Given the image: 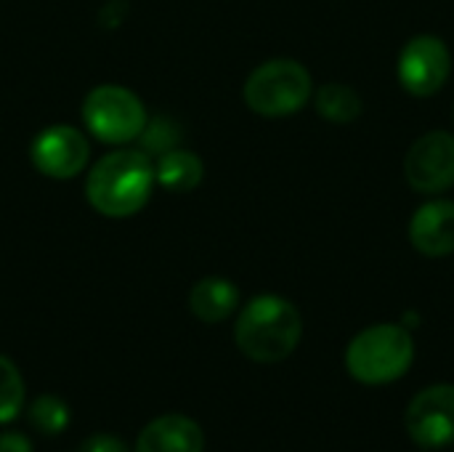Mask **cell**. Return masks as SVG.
I'll return each mask as SVG.
<instances>
[{
	"label": "cell",
	"instance_id": "cell-12",
	"mask_svg": "<svg viewBox=\"0 0 454 452\" xmlns=\"http://www.w3.org/2000/svg\"><path fill=\"white\" fill-rule=\"evenodd\" d=\"M239 306V288L226 277H202L189 293V309L200 322L229 320Z\"/></svg>",
	"mask_w": 454,
	"mask_h": 452
},
{
	"label": "cell",
	"instance_id": "cell-17",
	"mask_svg": "<svg viewBox=\"0 0 454 452\" xmlns=\"http://www.w3.org/2000/svg\"><path fill=\"white\" fill-rule=\"evenodd\" d=\"M138 139L144 141V152L146 155H165V152H170V149L178 147V131L165 117L149 120L146 128H144V133Z\"/></svg>",
	"mask_w": 454,
	"mask_h": 452
},
{
	"label": "cell",
	"instance_id": "cell-14",
	"mask_svg": "<svg viewBox=\"0 0 454 452\" xmlns=\"http://www.w3.org/2000/svg\"><path fill=\"white\" fill-rule=\"evenodd\" d=\"M314 104H317V112L327 123H335V125L354 123L364 109V101H362L359 91L346 85V83H325L317 91Z\"/></svg>",
	"mask_w": 454,
	"mask_h": 452
},
{
	"label": "cell",
	"instance_id": "cell-9",
	"mask_svg": "<svg viewBox=\"0 0 454 452\" xmlns=\"http://www.w3.org/2000/svg\"><path fill=\"white\" fill-rule=\"evenodd\" d=\"M29 157L35 170L48 178H74L88 165L90 147L82 131L72 125H51L35 136Z\"/></svg>",
	"mask_w": 454,
	"mask_h": 452
},
{
	"label": "cell",
	"instance_id": "cell-5",
	"mask_svg": "<svg viewBox=\"0 0 454 452\" xmlns=\"http://www.w3.org/2000/svg\"><path fill=\"white\" fill-rule=\"evenodd\" d=\"M82 123L104 144H128L144 133L149 115L130 88L96 85L82 101Z\"/></svg>",
	"mask_w": 454,
	"mask_h": 452
},
{
	"label": "cell",
	"instance_id": "cell-16",
	"mask_svg": "<svg viewBox=\"0 0 454 452\" xmlns=\"http://www.w3.org/2000/svg\"><path fill=\"white\" fill-rule=\"evenodd\" d=\"M24 405V381L19 368L0 354V424H11Z\"/></svg>",
	"mask_w": 454,
	"mask_h": 452
},
{
	"label": "cell",
	"instance_id": "cell-4",
	"mask_svg": "<svg viewBox=\"0 0 454 452\" xmlns=\"http://www.w3.org/2000/svg\"><path fill=\"white\" fill-rule=\"evenodd\" d=\"M245 104L261 117H290L301 112L311 93V72L295 59H269L245 83Z\"/></svg>",
	"mask_w": 454,
	"mask_h": 452
},
{
	"label": "cell",
	"instance_id": "cell-7",
	"mask_svg": "<svg viewBox=\"0 0 454 452\" xmlns=\"http://www.w3.org/2000/svg\"><path fill=\"white\" fill-rule=\"evenodd\" d=\"M407 184L420 194H442L454 186V133L428 131L404 157Z\"/></svg>",
	"mask_w": 454,
	"mask_h": 452
},
{
	"label": "cell",
	"instance_id": "cell-19",
	"mask_svg": "<svg viewBox=\"0 0 454 452\" xmlns=\"http://www.w3.org/2000/svg\"><path fill=\"white\" fill-rule=\"evenodd\" d=\"M0 452H32V445L21 434H0Z\"/></svg>",
	"mask_w": 454,
	"mask_h": 452
},
{
	"label": "cell",
	"instance_id": "cell-8",
	"mask_svg": "<svg viewBox=\"0 0 454 452\" xmlns=\"http://www.w3.org/2000/svg\"><path fill=\"white\" fill-rule=\"evenodd\" d=\"M407 434L426 450L447 448L454 442V386L436 384L423 389L404 413Z\"/></svg>",
	"mask_w": 454,
	"mask_h": 452
},
{
	"label": "cell",
	"instance_id": "cell-10",
	"mask_svg": "<svg viewBox=\"0 0 454 452\" xmlns=\"http://www.w3.org/2000/svg\"><path fill=\"white\" fill-rule=\"evenodd\" d=\"M410 242L418 253L428 258H444L454 253V202L428 200L423 202L407 226Z\"/></svg>",
	"mask_w": 454,
	"mask_h": 452
},
{
	"label": "cell",
	"instance_id": "cell-11",
	"mask_svg": "<svg viewBox=\"0 0 454 452\" xmlns=\"http://www.w3.org/2000/svg\"><path fill=\"white\" fill-rule=\"evenodd\" d=\"M205 434L186 416H160L136 440V452H202Z\"/></svg>",
	"mask_w": 454,
	"mask_h": 452
},
{
	"label": "cell",
	"instance_id": "cell-6",
	"mask_svg": "<svg viewBox=\"0 0 454 452\" xmlns=\"http://www.w3.org/2000/svg\"><path fill=\"white\" fill-rule=\"evenodd\" d=\"M450 72H452V53L439 35L410 37L396 61L399 85L418 99H428L439 93L450 80Z\"/></svg>",
	"mask_w": 454,
	"mask_h": 452
},
{
	"label": "cell",
	"instance_id": "cell-3",
	"mask_svg": "<svg viewBox=\"0 0 454 452\" xmlns=\"http://www.w3.org/2000/svg\"><path fill=\"white\" fill-rule=\"evenodd\" d=\"M415 362L412 333L402 325L380 322L364 328L346 346V370L364 386H386L399 381Z\"/></svg>",
	"mask_w": 454,
	"mask_h": 452
},
{
	"label": "cell",
	"instance_id": "cell-13",
	"mask_svg": "<svg viewBox=\"0 0 454 452\" xmlns=\"http://www.w3.org/2000/svg\"><path fill=\"white\" fill-rule=\"evenodd\" d=\"M205 176V165L202 160L189 152V149H170L165 155H160L157 165H154V178L160 186L170 189V192H192L200 186Z\"/></svg>",
	"mask_w": 454,
	"mask_h": 452
},
{
	"label": "cell",
	"instance_id": "cell-2",
	"mask_svg": "<svg viewBox=\"0 0 454 452\" xmlns=\"http://www.w3.org/2000/svg\"><path fill=\"white\" fill-rule=\"evenodd\" d=\"M303 336V320L293 301L263 293L247 301L234 325L237 349L261 365H274L287 360Z\"/></svg>",
	"mask_w": 454,
	"mask_h": 452
},
{
	"label": "cell",
	"instance_id": "cell-15",
	"mask_svg": "<svg viewBox=\"0 0 454 452\" xmlns=\"http://www.w3.org/2000/svg\"><path fill=\"white\" fill-rule=\"evenodd\" d=\"M29 424L45 437H56L69 426V408L56 394H43L29 408Z\"/></svg>",
	"mask_w": 454,
	"mask_h": 452
},
{
	"label": "cell",
	"instance_id": "cell-18",
	"mask_svg": "<svg viewBox=\"0 0 454 452\" xmlns=\"http://www.w3.org/2000/svg\"><path fill=\"white\" fill-rule=\"evenodd\" d=\"M77 452H128L125 442L114 434H93L90 440H85Z\"/></svg>",
	"mask_w": 454,
	"mask_h": 452
},
{
	"label": "cell",
	"instance_id": "cell-1",
	"mask_svg": "<svg viewBox=\"0 0 454 452\" xmlns=\"http://www.w3.org/2000/svg\"><path fill=\"white\" fill-rule=\"evenodd\" d=\"M154 181L152 155L144 149H117L90 168L85 197L96 213L106 218H128L149 202Z\"/></svg>",
	"mask_w": 454,
	"mask_h": 452
}]
</instances>
